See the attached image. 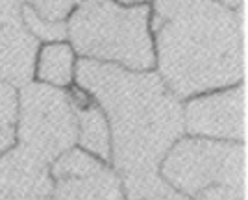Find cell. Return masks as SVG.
<instances>
[{
	"instance_id": "1",
	"label": "cell",
	"mask_w": 248,
	"mask_h": 200,
	"mask_svg": "<svg viewBox=\"0 0 248 200\" xmlns=\"http://www.w3.org/2000/svg\"><path fill=\"white\" fill-rule=\"evenodd\" d=\"M74 84L102 108L109 124V165L123 182L128 200H163L172 187L159 176V165L176 139L186 136L182 100L155 71L78 58Z\"/></svg>"
},
{
	"instance_id": "2",
	"label": "cell",
	"mask_w": 248,
	"mask_h": 200,
	"mask_svg": "<svg viewBox=\"0 0 248 200\" xmlns=\"http://www.w3.org/2000/svg\"><path fill=\"white\" fill-rule=\"evenodd\" d=\"M245 11L215 0H152L154 71L180 100L247 82Z\"/></svg>"
},
{
	"instance_id": "3",
	"label": "cell",
	"mask_w": 248,
	"mask_h": 200,
	"mask_svg": "<svg viewBox=\"0 0 248 200\" xmlns=\"http://www.w3.org/2000/svg\"><path fill=\"white\" fill-rule=\"evenodd\" d=\"M67 41L78 58L137 73L155 69L150 6L82 0L67 19Z\"/></svg>"
},
{
	"instance_id": "4",
	"label": "cell",
	"mask_w": 248,
	"mask_h": 200,
	"mask_svg": "<svg viewBox=\"0 0 248 200\" xmlns=\"http://www.w3.org/2000/svg\"><path fill=\"white\" fill-rule=\"evenodd\" d=\"M159 176L189 199L211 185H247V143L182 136L167 150Z\"/></svg>"
},
{
	"instance_id": "5",
	"label": "cell",
	"mask_w": 248,
	"mask_h": 200,
	"mask_svg": "<svg viewBox=\"0 0 248 200\" xmlns=\"http://www.w3.org/2000/svg\"><path fill=\"white\" fill-rule=\"evenodd\" d=\"M15 145L54 163L76 147L78 126L67 89L28 82L17 89Z\"/></svg>"
},
{
	"instance_id": "6",
	"label": "cell",
	"mask_w": 248,
	"mask_h": 200,
	"mask_svg": "<svg viewBox=\"0 0 248 200\" xmlns=\"http://www.w3.org/2000/svg\"><path fill=\"white\" fill-rule=\"evenodd\" d=\"M186 136L247 143V82L182 100Z\"/></svg>"
},
{
	"instance_id": "7",
	"label": "cell",
	"mask_w": 248,
	"mask_h": 200,
	"mask_svg": "<svg viewBox=\"0 0 248 200\" xmlns=\"http://www.w3.org/2000/svg\"><path fill=\"white\" fill-rule=\"evenodd\" d=\"M50 172L54 178L50 200H128L111 165L78 147L56 159Z\"/></svg>"
},
{
	"instance_id": "8",
	"label": "cell",
	"mask_w": 248,
	"mask_h": 200,
	"mask_svg": "<svg viewBox=\"0 0 248 200\" xmlns=\"http://www.w3.org/2000/svg\"><path fill=\"white\" fill-rule=\"evenodd\" d=\"M33 0H0V80L21 87L33 80V65L41 43L22 22V6Z\"/></svg>"
},
{
	"instance_id": "9",
	"label": "cell",
	"mask_w": 248,
	"mask_h": 200,
	"mask_svg": "<svg viewBox=\"0 0 248 200\" xmlns=\"http://www.w3.org/2000/svg\"><path fill=\"white\" fill-rule=\"evenodd\" d=\"M50 161L19 145L0 154V200H50Z\"/></svg>"
},
{
	"instance_id": "10",
	"label": "cell",
	"mask_w": 248,
	"mask_h": 200,
	"mask_svg": "<svg viewBox=\"0 0 248 200\" xmlns=\"http://www.w3.org/2000/svg\"><path fill=\"white\" fill-rule=\"evenodd\" d=\"M67 96L76 115V126H78L76 147L104 163H109L111 136L102 108L78 84H73L67 89Z\"/></svg>"
},
{
	"instance_id": "11",
	"label": "cell",
	"mask_w": 248,
	"mask_h": 200,
	"mask_svg": "<svg viewBox=\"0 0 248 200\" xmlns=\"http://www.w3.org/2000/svg\"><path fill=\"white\" fill-rule=\"evenodd\" d=\"M76 63L78 56L67 39L41 43L33 65V82L69 89L76 80Z\"/></svg>"
},
{
	"instance_id": "12",
	"label": "cell",
	"mask_w": 248,
	"mask_h": 200,
	"mask_svg": "<svg viewBox=\"0 0 248 200\" xmlns=\"http://www.w3.org/2000/svg\"><path fill=\"white\" fill-rule=\"evenodd\" d=\"M17 87L0 80V154L15 143V123H17Z\"/></svg>"
},
{
	"instance_id": "13",
	"label": "cell",
	"mask_w": 248,
	"mask_h": 200,
	"mask_svg": "<svg viewBox=\"0 0 248 200\" xmlns=\"http://www.w3.org/2000/svg\"><path fill=\"white\" fill-rule=\"evenodd\" d=\"M82 0H33L30 8L43 21L48 22H67L69 15Z\"/></svg>"
},
{
	"instance_id": "14",
	"label": "cell",
	"mask_w": 248,
	"mask_h": 200,
	"mask_svg": "<svg viewBox=\"0 0 248 200\" xmlns=\"http://www.w3.org/2000/svg\"><path fill=\"white\" fill-rule=\"evenodd\" d=\"M191 200H247V185H211L197 193Z\"/></svg>"
},
{
	"instance_id": "15",
	"label": "cell",
	"mask_w": 248,
	"mask_h": 200,
	"mask_svg": "<svg viewBox=\"0 0 248 200\" xmlns=\"http://www.w3.org/2000/svg\"><path fill=\"white\" fill-rule=\"evenodd\" d=\"M218 4H224L232 10H247V0H215Z\"/></svg>"
},
{
	"instance_id": "16",
	"label": "cell",
	"mask_w": 248,
	"mask_h": 200,
	"mask_svg": "<svg viewBox=\"0 0 248 200\" xmlns=\"http://www.w3.org/2000/svg\"><path fill=\"white\" fill-rule=\"evenodd\" d=\"M119 6H124V8H134V6H150L152 0H113Z\"/></svg>"
},
{
	"instance_id": "17",
	"label": "cell",
	"mask_w": 248,
	"mask_h": 200,
	"mask_svg": "<svg viewBox=\"0 0 248 200\" xmlns=\"http://www.w3.org/2000/svg\"><path fill=\"white\" fill-rule=\"evenodd\" d=\"M163 200H191L189 197H186V195H182V193H178V191H172L169 197H165Z\"/></svg>"
}]
</instances>
